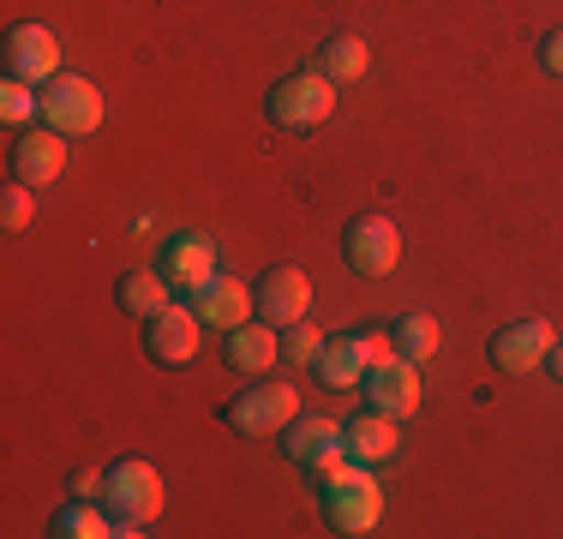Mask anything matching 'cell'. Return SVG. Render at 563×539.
I'll use <instances>...</instances> for the list:
<instances>
[{"instance_id": "obj_1", "label": "cell", "mask_w": 563, "mask_h": 539, "mask_svg": "<svg viewBox=\"0 0 563 539\" xmlns=\"http://www.w3.org/2000/svg\"><path fill=\"white\" fill-rule=\"evenodd\" d=\"M102 504H109L114 528L120 534H144L156 516H163V474L151 462H114L109 468V485H102Z\"/></svg>"}, {"instance_id": "obj_2", "label": "cell", "mask_w": 563, "mask_h": 539, "mask_svg": "<svg viewBox=\"0 0 563 539\" xmlns=\"http://www.w3.org/2000/svg\"><path fill=\"white\" fill-rule=\"evenodd\" d=\"M336 114V85L324 73H294L271 90V120L288 132H312Z\"/></svg>"}, {"instance_id": "obj_3", "label": "cell", "mask_w": 563, "mask_h": 539, "mask_svg": "<svg viewBox=\"0 0 563 539\" xmlns=\"http://www.w3.org/2000/svg\"><path fill=\"white\" fill-rule=\"evenodd\" d=\"M43 127L66 132V139H90L102 127V90L90 78L60 73L55 85H43Z\"/></svg>"}, {"instance_id": "obj_4", "label": "cell", "mask_w": 563, "mask_h": 539, "mask_svg": "<svg viewBox=\"0 0 563 539\" xmlns=\"http://www.w3.org/2000/svg\"><path fill=\"white\" fill-rule=\"evenodd\" d=\"M342 252H347V264H354V276H390L401 264V228L378 210H360L342 234Z\"/></svg>"}, {"instance_id": "obj_5", "label": "cell", "mask_w": 563, "mask_h": 539, "mask_svg": "<svg viewBox=\"0 0 563 539\" xmlns=\"http://www.w3.org/2000/svg\"><path fill=\"white\" fill-rule=\"evenodd\" d=\"M294 414H300V396H294V384H252L234 396V408H228V420L234 431H246V438H271V431H288Z\"/></svg>"}, {"instance_id": "obj_6", "label": "cell", "mask_w": 563, "mask_h": 539, "mask_svg": "<svg viewBox=\"0 0 563 539\" xmlns=\"http://www.w3.org/2000/svg\"><path fill=\"white\" fill-rule=\"evenodd\" d=\"M558 348V330L545 318H521V323H504L498 336H492V366L498 372H533V366H545V354Z\"/></svg>"}, {"instance_id": "obj_7", "label": "cell", "mask_w": 563, "mask_h": 539, "mask_svg": "<svg viewBox=\"0 0 563 539\" xmlns=\"http://www.w3.org/2000/svg\"><path fill=\"white\" fill-rule=\"evenodd\" d=\"M312 312V276H306L300 264H276L271 276L258 282V318L276 323V330H288V323H300Z\"/></svg>"}, {"instance_id": "obj_8", "label": "cell", "mask_w": 563, "mask_h": 539, "mask_svg": "<svg viewBox=\"0 0 563 539\" xmlns=\"http://www.w3.org/2000/svg\"><path fill=\"white\" fill-rule=\"evenodd\" d=\"M7 66L12 78H24V85H55L60 78V43L48 24H19V31L7 36Z\"/></svg>"}, {"instance_id": "obj_9", "label": "cell", "mask_w": 563, "mask_h": 539, "mask_svg": "<svg viewBox=\"0 0 563 539\" xmlns=\"http://www.w3.org/2000/svg\"><path fill=\"white\" fill-rule=\"evenodd\" d=\"M360 389L372 396V408H378V414L408 420V414L420 408V360H408V354L384 360V366H372V377H366Z\"/></svg>"}, {"instance_id": "obj_10", "label": "cell", "mask_w": 563, "mask_h": 539, "mask_svg": "<svg viewBox=\"0 0 563 539\" xmlns=\"http://www.w3.org/2000/svg\"><path fill=\"white\" fill-rule=\"evenodd\" d=\"M163 276L186 294V300H192L198 288H210V282H217V240H210V234H180V240H168Z\"/></svg>"}, {"instance_id": "obj_11", "label": "cell", "mask_w": 563, "mask_h": 539, "mask_svg": "<svg viewBox=\"0 0 563 539\" xmlns=\"http://www.w3.org/2000/svg\"><path fill=\"white\" fill-rule=\"evenodd\" d=\"M192 312L205 318V330H240V323H252V312H258V288H246L234 276H217L210 288L192 294Z\"/></svg>"}, {"instance_id": "obj_12", "label": "cell", "mask_w": 563, "mask_h": 539, "mask_svg": "<svg viewBox=\"0 0 563 539\" xmlns=\"http://www.w3.org/2000/svg\"><path fill=\"white\" fill-rule=\"evenodd\" d=\"M12 168H19L24 186H36V193H43L48 180H60V174H66V132H55V127L24 132V139L12 144Z\"/></svg>"}, {"instance_id": "obj_13", "label": "cell", "mask_w": 563, "mask_h": 539, "mask_svg": "<svg viewBox=\"0 0 563 539\" xmlns=\"http://www.w3.org/2000/svg\"><path fill=\"white\" fill-rule=\"evenodd\" d=\"M198 330H205V318L192 312V306H168V312L151 318V354L163 360V366H186V360L198 354Z\"/></svg>"}, {"instance_id": "obj_14", "label": "cell", "mask_w": 563, "mask_h": 539, "mask_svg": "<svg viewBox=\"0 0 563 539\" xmlns=\"http://www.w3.org/2000/svg\"><path fill=\"white\" fill-rule=\"evenodd\" d=\"M342 443H347V455H354V462L378 468V462H390V455L401 450V420H396V414L366 408L360 420L342 426Z\"/></svg>"}, {"instance_id": "obj_15", "label": "cell", "mask_w": 563, "mask_h": 539, "mask_svg": "<svg viewBox=\"0 0 563 539\" xmlns=\"http://www.w3.org/2000/svg\"><path fill=\"white\" fill-rule=\"evenodd\" d=\"M282 360V330L276 323H240L228 330V366L246 372V377H264Z\"/></svg>"}, {"instance_id": "obj_16", "label": "cell", "mask_w": 563, "mask_h": 539, "mask_svg": "<svg viewBox=\"0 0 563 539\" xmlns=\"http://www.w3.org/2000/svg\"><path fill=\"white\" fill-rule=\"evenodd\" d=\"M384 521V492H378V480L372 485H347V492H330V528L347 534V539H360V534H372Z\"/></svg>"}, {"instance_id": "obj_17", "label": "cell", "mask_w": 563, "mask_h": 539, "mask_svg": "<svg viewBox=\"0 0 563 539\" xmlns=\"http://www.w3.org/2000/svg\"><path fill=\"white\" fill-rule=\"evenodd\" d=\"M318 372H324L330 389H360L366 384V354H360V336H330L324 354H318Z\"/></svg>"}, {"instance_id": "obj_18", "label": "cell", "mask_w": 563, "mask_h": 539, "mask_svg": "<svg viewBox=\"0 0 563 539\" xmlns=\"http://www.w3.org/2000/svg\"><path fill=\"white\" fill-rule=\"evenodd\" d=\"M48 534H55V539H109V534H120V528H114L109 509H97L90 497H78V504H66L60 516L48 521Z\"/></svg>"}, {"instance_id": "obj_19", "label": "cell", "mask_w": 563, "mask_h": 539, "mask_svg": "<svg viewBox=\"0 0 563 539\" xmlns=\"http://www.w3.org/2000/svg\"><path fill=\"white\" fill-rule=\"evenodd\" d=\"M120 306L126 312H139V318H156V312H168L174 306V282L156 270V276H126L120 282Z\"/></svg>"}, {"instance_id": "obj_20", "label": "cell", "mask_w": 563, "mask_h": 539, "mask_svg": "<svg viewBox=\"0 0 563 539\" xmlns=\"http://www.w3.org/2000/svg\"><path fill=\"white\" fill-rule=\"evenodd\" d=\"M330 443H342V426H336V420H324V414L300 420V414H294V426H288V455H294V462L312 468V455L330 450Z\"/></svg>"}, {"instance_id": "obj_21", "label": "cell", "mask_w": 563, "mask_h": 539, "mask_svg": "<svg viewBox=\"0 0 563 539\" xmlns=\"http://www.w3.org/2000/svg\"><path fill=\"white\" fill-rule=\"evenodd\" d=\"M390 336H396V354H408V360H432V354H438V342H444V336H438V318H432V312H401Z\"/></svg>"}, {"instance_id": "obj_22", "label": "cell", "mask_w": 563, "mask_h": 539, "mask_svg": "<svg viewBox=\"0 0 563 539\" xmlns=\"http://www.w3.org/2000/svg\"><path fill=\"white\" fill-rule=\"evenodd\" d=\"M366 61H372V48L360 43V36H336V43H324V66H318V73H324L330 85H354V78L366 73Z\"/></svg>"}, {"instance_id": "obj_23", "label": "cell", "mask_w": 563, "mask_h": 539, "mask_svg": "<svg viewBox=\"0 0 563 539\" xmlns=\"http://www.w3.org/2000/svg\"><path fill=\"white\" fill-rule=\"evenodd\" d=\"M318 354H324V330H312L306 318L282 330V360L288 366H318Z\"/></svg>"}, {"instance_id": "obj_24", "label": "cell", "mask_w": 563, "mask_h": 539, "mask_svg": "<svg viewBox=\"0 0 563 539\" xmlns=\"http://www.w3.org/2000/svg\"><path fill=\"white\" fill-rule=\"evenodd\" d=\"M0 114H7L12 127L36 120V114H43V90H36V85H24V78H7V85H0Z\"/></svg>"}, {"instance_id": "obj_25", "label": "cell", "mask_w": 563, "mask_h": 539, "mask_svg": "<svg viewBox=\"0 0 563 539\" xmlns=\"http://www.w3.org/2000/svg\"><path fill=\"white\" fill-rule=\"evenodd\" d=\"M36 222V186H7V198H0V228L7 234H24V228Z\"/></svg>"}, {"instance_id": "obj_26", "label": "cell", "mask_w": 563, "mask_h": 539, "mask_svg": "<svg viewBox=\"0 0 563 539\" xmlns=\"http://www.w3.org/2000/svg\"><path fill=\"white\" fill-rule=\"evenodd\" d=\"M540 61H545V73H558V78H563V31H552V36L540 43Z\"/></svg>"}, {"instance_id": "obj_27", "label": "cell", "mask_w": 563, "mask_h": 539, "mask_svg": "<svg viewBox=\"0 0 563 539\" xmlns=\"http://www.w3.org/2000/svg\"><path fill=\"white\" fill-rule=\"evenodd\" d=\"M545 366H552V377L563 384V336H558V348H552V354H545Z\"/></svg>"}]
</instances>
